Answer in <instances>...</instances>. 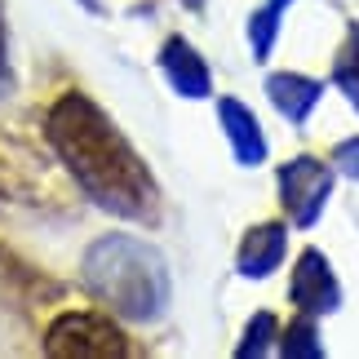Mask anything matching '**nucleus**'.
<instances>
[{"instance_id":"f257e3e1","label":"nucleus","mask_w":359,"mask_h":359,"mask_svg":"<svg viewBox=\"0 0 359 359\" xmlns=\"http://www.w3.org/2000/svg\"><path fill=\"white\" fill-rule=\"evenodd\" d=\"M49 142L76 182L98 204L124 217H147L156 209V182L133 156V147L116 133V124L85 93H67L49 111Z\"/></svg>"},{"instance_id":"f03ea898","label":"nucleus","mask_w":359,"mask_h":359,"mask_svg":"<svg viewBox=\"0 0 359 359\" xmlns=\"http://www.w3.org/2000/svg\"><path fill=\"white\" fill-rule=\"evenodd\" d=\"M89 284L102 302H111L129 320H151L164 297H169V280H164V262L151 253L147 244L129 236H111L93 244L89 253Z\"/></svg>"},{"instance_id":"7ed1b4c3","label":"nucleus","mask_w":359,"mask_h":359,"mask_svg":"<svg viewBox=\"0 0 359 359\" xmlns=\"http://www.w3.org/2000/svg\"><path fill=\"white\" fill-rule=\"evenodd\" d=\"M328 191H333V173L311 156H302V160L280 169V200H284V209L297 226H311L320 217Z\"/></svg>"},{"instance_id":"20e7f679","label":"nucleus","mask_w":359,"mask_h":359,"mask_svg":"<svg viewBox=\"0 0 359 359\" xmlns=\"http://www.w3.org/2000/svg\"><path fill=\"white\" fill-rule=\"evenodd\" d=\"M120 328L102 315H62L49 328V355H124Z\"/></svg>"},{"instance_id":"39448f33","label":"nucleus","mask_w":359,"mask_h":359,"mask_svg":"<svg viewBox=\"0 0 359 359\" xmlns=\"http://www.w3.org/2000/svg\"><path fill=\"white\" fill-rule=\"evenodd\" d=\"M293 302L306 315H324V311H337V302H341V288H337V275L333 266L315 253H302L297 262V271H293Z\"/></svg>"},{"instance_id":"423d86ee","label":"nucleus","mask_w":359,"mask_h":359,"mask_svg":"<svg viewBox=\"0 0 359 359\" xmlns=\"http://www.w3.org/2000/svg\"><path fill=\"white\" fill-rule=\"evenodd\" d=\"M160 62H164V72H169L177 93H187V98H204V93H209V67L200 62V53L191 49L187 40H169L164 53H160Z\"/></svg>"},{"instance_id":"0eeeda50","label":"nucleus","mask_w":359,"mask_h":359,"mask_svg":"<svg viewBox=\"0 0 359 359\" xmlns=\"http://www.w3.org/2000/svg\"><path fill=\"white\" fill-rule=\"evenodd\" d=\"M280 257H284V226L280 222H271V226H253L244 236V244H240V271L244 275H266V271H275L280 266Z\"/></svg>"},{"instance_id":"6e6552de","label":"nucleus","mask_w":359,"mask_h":359,"mask_svg":"<svg viewBox=\"0 0 359 359\" xmlns=\"http://www.w3.org/2000/svg\"><path fill=\"white\" fill-rule=\"evenodd\" d=\"M222 124H226V137H231V147H236V160L240 164H257L262 156H266V137H262L257 120L248 116L244 102L226 98L222 102Z\"/></svg>"},{"instance_id":"1a4fd4ad","label":"nucleus","mask_w":359,"mask_h":359,"mask_svg":"<svg viewBox=\"0 0 359 359\" xmlns=\"http://www.w3.org/2000/svg\"><path fill=\"white\" fill-rule=\"evenodd\" d=\"M266 93H271V102L280 107V111H284L288 120L302 124V120L311 116L315 98H320V85H315V80H306V76L280 72V76H271V80H266Z\"/></svg>"},{"instance_id":"9d476101","label":"nucleus","mask_w":359,"mask_h":359,"mask_svg":"<svg viewBox=\"0 0 359 359\" xmlns=\"http://www.w3.org/2000/svg\"><path fill=\"white\" fill-rule=\"evenodd\" d=\"M284 5H288V0H271V5L253 18V49H257V58H266V53H271V45H275V27H280Z\"/></svg>"},{"instance_id":"9b49d317","label":"nucleus","mask_w":359,"mask_h":359,"mask_svg":"<svg viewBox=\"0 0 359 359\" xmlns=\"http://www.w3.org/2000/svg\"><path fill=\"white\" fill-rule=\"evenodd\" d=\"M337 85L346 89V98L359 107V27H351V49L337 58Z\"/></svg>"},{"instance_id":"f8f14e48","label":"nucleus","mask_w":359,"mask_h":359,"mask_svg":"<svg viewBox=\"0 0 359 359\" xmlns=\"http://www.w3.org/2000/svg\"><path fill=\"white\" fill-rule=\"evenodd\" d=\"M275 333H280V324H275V315H266V311H262L257 320L248 324V341L240 346V355H244V359H248V355H262V351L271 346V337H275Z\"/></svg>"},{"instance_id":"ddd939ff","label":"nucleus","mask_w":359,"mask_h":359,"mask_svg":"<svg viewBox=\"0 0 359 359\" xmlns=\"http://www.w3.org/2000/svg\"><path fill=\"white\" fill-rule=\"evenodd\" d=\"M288 337H293V341H284V346H280L284 355H320V341H315V328L311 324H297Z\"/></svg>"},{"instance_id":"4468645a","label":"nucleus","mask_w":359,"mask_h":359,"mask_svg":"<svg viewBox=\"0 0 359 359\" xmlns=\"http://www.w3.org/2000/svg\"><path fill=\"white\" fill-rule=\"evenodd\" d=\"M337 169L346 177H359V137H351V142L337 147Z\"/></svg>"},{"instance_id":"2eb2a0df","label":"nucleus","mask_w":359,"mask_h":359,"mask_svg":"<svg viewBox=\"0 0 359 359\" xmlns=\"http://www.w3.org/2000/svg\"><path fill=\"white\" fill-rule=\"evenodd\" d=\"M0 45H5V40H0Z\"/></svg>"}]
</instances>
